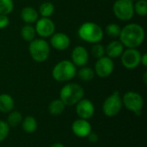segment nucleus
I'll list each match as a JSON object with an SVG mask.
<instances>
[{"label":"nucleus","mask_w":147,"mask_h":147,"mask_svg":"<svg viewBox=\"0 0 147 147\" xmlns=\"http://www.w3.org/2000/svg\"><path fill=\"white\" fill-rule=\"evenodd\" d=\"M21 18L27 24H32L39 19V12L34 7L26 6L21 11Z\"/></svg>","instance_id":"obj_17"},{"label":"nucleus","mask_w":147,"mask_h":147,"mask_svg":"<svg viewBox=\"0 0 147 147\" xmlns=\"http://www.w3.org/2000/svg\"><path fill=\"white\" fill-rule=\"evenodd\" d=\"M15 102L11 96L8 94L0 95V112L9 114L14 109Z\"/></svg>","instance_id":"obj_18"},{"label":"nucleus","mask_w":147,"mask_h":147,"mask_svg":"<svg viewBox=\"0 0 147 147\" xmlns=\"http://www.w3.org/2000/svg\"><path fill=\"white\" fill-rule=\"evenodd\" d=\"M28 51L35 62L41 63L46 61L50 55V45L44 39H34L29 42Z\"/></svg>","instance_id":"obj_5"},{"label":"nucleus","mask_w":147,"mask_h":147,"mask_svg":"<svg viewBox=\"0 0 147 147\" xmlns=\"http://www.w3.org/2000/svg\"><path fill=\"white\" fill-rule=\"evenodd\" d=\"M22 129L28 133V134H32L36 131L37 129V121L34 117L33 116H27L22 121Z\"/></svg>","instance_id":"obj_21"},{"label":"nucleus","mask_w":147,"mask_h":147,"mask_svg":"<svg viewBox=\"0 0 147 147\" xmlns=\"http://www.w3.org/2000/svg\"><path fill=\"white\" fill-rule=\"evenodd\" d=\"M22 121V115L19 111H11L7 117V123L9 127H15Z\"/></svg>","instance_id":"obj_23"},{"label":"nucleus","mask_w":147,"mask_h":147,"mask_svg":"<svg viewBox=\"0 0 147 147\" xmlns=\"http://www.w3.org/2000/svg\"><path fill=\"white\" fill-rule=\"evenodd\" d=\"M113 12L121 21H129L134 16V2L131 0H116L113 5Z\"/></svg>","instance_id":"obj_6"},{"label":"nucleus","mask_w":147,"mask_h":147,"mask_svg":"<svg viewBox=\"0 0 147 147\" xmlns=\"http://www.w3.org/2000/svg\"><path fill=\"white\" fill-rule=\"evenodd\" d=\"M9 126L4 121L0 120V142H3L9 135Z\"/></svg>","instance_id":"obj_29"},{"label":"nucleus","mask_w":147,"mask_h":147,"mask_svg":"<svg viewBox=\"0 0 147 147\" xmlns=\"http://www.w3.org/2000/svg\"><path fill=\"white\" fill-rule=\"evenodd\" d=\"M84 88L75 83H69L62 87L59 93V99L65 106H74L84 98Z\"/></svg>","instance_id":"obj_2"},{"label":"nucleus","mask_w":147,"mask_h":147,"mask_svg":"<svg viewBox=\"0 0 147 147\" xmlns=\"http://www.w3.org/2000/svg\"><path fill=\"white\" fill-rule=\"evenodd\" d=\"M77 74V66L71 60H61L57 63L52 71V76L55 81L68 82Z\"/></svg>","instance_id":"obj_4"},{"label":"nucleus","mask_w":147,"mask_h":147,"mask_svg":"<svg viewBox=\"0 0 147 147\" xmlns=\"http://www.w3.org/2000/svg\"><path fill=\"white\" fill-rule=\"evenodd\" d=\"M121 28L117 23H109L106 27V34L111 38H117L120 36Z\"/></svg>","instance_id":"obj_27"},{"label":"nucleus","mask_w":147,"mask_h":147,"mask_svg":"<svg viewBox=\"0 0 147 147\" xmlns=\"http://www.w3.org/2000/svg\"><path fill=\"white\" fill-rule=\"evenodd\" d=\"M131 1H133V2H134V1H138V0H131Z\"/></svg>","instance_id":"obj_35"},{"label":"nucleus","mask_w":147,"mask_h":147,"mask_svg":"<svg viewBox=\"0 0 147 147\" xmlns=\"http://www.w3.org/2000/svg\"><path fill=\"white\" fill-rule=\"evenodd\" d=\"M78 36L81 40L88 43H99L103 38V30L96 23L87 22L83 23L78 31Z\"/></svg>","instance_id":"obj_3"},{"label":"nucleus","mask_w":147,"mask_h":147,"mask_svg":"<svg viewBox=\"0 0 147 147\" xmlns=\"http://www.w3.org/2000/svg\"><path fill=\"white\" fill-rule=\"evenodd\" d=\"M71 130L77 137L86 138L92 131V127L88 120L79 118L72 123Z\"/></svg>","instance_id":"obj_14"},{"label":"nucleus","mask_w":147,"mask_h":147,"mask_svg":"<svg viewBox=\"0 0 147 147\" xmlns=\"http://www.w3.org/2000/svg\"><path fill=\"white\" fill-rule=\"evenodd\" d=\"M87 138H88V140H89V141H90V143H96V142L98 141V139H99L98 135H97L96 133L92 132V131L90 133V134L87 136Z\"/></svg>","instance_id":"obj_31"},{"label":"nucleus","mask_w":147,"mask_h":147,"mask_svg":"<svg viewBox=\"0 0 147 147\" xmlns=\"http://www.w3.org/2000/svg\"><path fill=\"white\" fill-rule=\"evenodd\" d=\"M91 54L96 59L105 56V47L100 43H95L91 47Z\"/></svg>","instance_id":"obj_28"},{"label":"nucleus","mask_w":147,"mask_h":147,"mask_svg":"<svg viewBox=\"0 0 147 147\" xmlns=\"http://www.w3.org/2000/svg\"><path fill=\"white\" fill-rule=\"evenodd\" d=\"M54 12V5L51 2H44L39 8V14L41 17H50Z\"/></svg>","instance_id":"obj_24"},{"label":"nucleus","mask_w":147,"mask_h":147,"mask_svg":"<svg viewBox=\"0 0 147 147\" xmlns=\"http://www.w3.org/2000/svg\"><path fill=\"white\" fill-rule=\"evenodd\" d=\"M140 64H142L143 66H147V54L144 53L141 54V58H140Z\"/></svg>","instance_id":"obj_32"},{"label":"nucleus","mask_w":147,"mask_h":147,"mask_svg":"<svg viewBox=\"0 0 147 147\" xmlns=\"http://www.w3.org/2000/svg\"><path fill=\"white\" fill-rule=\"evenodd\" d=\"M35 35H36L35 28L31 24H26L21 29V36L26 41L28 42L32 41L34 39H35Z\"/></svg>","instance_id":"obj_20"},{"label":"nucleus","mask_w":147,"mask_h":147,"mask_svg":"<svg viewBox=\"0 0 147 147\" xmlns=\"http://www.w3.org/2000/svg\"><path fill=\"white\" fill-rule=\"evenodd\" d=\"M123 107L121 97L118 91H115L109 96L102 104V111L106 116L114 117L117 115Z\"/></svg>","instance_id":"obj_7"},{"label":"nucleus","mask_w":147,"mask_h":147,"mask_svg":"<svg viewBox=\"0 0 147 147\" xmlns=\"http://www.w3.org/2000/svg\"><path fill=\"white\" fill-rule=\"evenodd\" d=\"M65 105L60 99L53 100L48 105V111L52 115H60L65 111Z\"/></svg>","instance_id":"obj_19"},{"label":"nucleus","mask_w":147,"mask_h":147,"mask_svg":"<svg viewBox=\"0 0 147 147\" xmlns=\"http://www.w3.org/2000/svg\"><path fill=\"white\" fill-rule=\"evenodd\" d=\"M124 51V46L120 40H113L110 41L106 48H105V54H107V57L110 59H116L121 57Z\"/></svg>","instance_id":"obj_16"},{"label":"nucleus","mask_w":147,"mask_h":147,"mask_svg":"<svg viewBox=\"0 0 147 147\" xmlns=\"http://www.w3.org/2000/svg\"><path fill=\"white\" fill-rule=\"evenodd\" d=\"M36 34L41 38L51 37L55 33V24L49 17H41L36 21Z\"/></svg>","instance_id":"obj_11"},{"label":"nucleus","mask_w":147,"mask_h":147,"mask_svg":"<svg viewBox=\"0 0 147 147\" xmlns=\"http://www.w3.org/2000/svg\"><path fill=\"white\" fill-rule=\"evenodd\" d=\"M134 13L140 16H146L147 15V1L146 0H138L134 5Z\"/></svg>","instance_id":"obj_25"},{"label":"nucleus","mask_w":147,"mask_h":147,"mask_svg":"<svg viewBox=\"0 0 147 147\" xmlns=\"http://www.w3.org/2000/svg\"><path fill=\"white\" fill-rule=\"evenodd\" d=\"M78 78L84 82L91 81L95 77V71L93 69L88 66H83L78 72Z\"/></svg>","instance_id":"obj_22"},{"label":"nucleus","mask_w":147,"mask_h":147,"mask_svg":"<svg viewBox=\"0 0 147 147\" xmlns=\"http://www.w3.org/2000/svg\"><path fill=\"white\" fill-rule=\"evenodd\" d=\"M71 62L75 66L83 67L85 66L89 61V53L86 48L83 46H77L71 52Z\"/></svg>","instance_id":"obj_13"},{"label":"nucleus","mask_w":147,"mask_h":147,"mask_svg":"<svg viewBox=\"0 0 147 147\" xmlns=\"http://www.w3.org/2000/svg\"><path fill=\"white\" fill-rule=\"evenodd\" d=\"M50 147H65L63 144H61V143H54V144H53L52 146Z\"/></svg>","instance_id":"obj_33"},{"label":"nucleus","mask_w":147,"mask_h":147,"mask_svg":"<svg viewBox=\"0 0 147 147\" xmlns=\"http://www.w3.org/2000/svg\"><path fill=\"white\" fill-rule=\"evenodd\" d=\"M9 24V19L7 15H0V29L5 28Z\"/></svg>","instance_id":"obj_30"},{"label":"nucleus","mask_w":147,"mask_h":147,"mask_svg":"<svg viewBox=\"0 0 147 147\" xmlns=\"http://www.w3.org/2000/svg\"><path fill=\"white\" fill-rule=\"evenodd\" d=\"M147 72H145V74H144V82H145V84H146L147 83Z\"/></svg>","instance_id":"obj_34"},{"label":"nucleus","mask_w":147,"mask_h":147,"mask_svg":"<svg viewBox=\"0 0 147 147\" xmlns=\"http://www.w3.org/2000/svg\"><path fill=\"white\" fill-rule=\"evenodd\" d=\"M141 53L136 48H127L124 50L121 55V59L123 66L128 70L137 68L140 64Z\"/></svg>","instance_id":"obj_8"},{"label":"nucleus","mask_w":147,"mask_h":147,"mask_svg":"<svg viewBox=\"0 0 147 147\" xmlns=\"http://www.w3.org/2000/svg\"><path fill=\"white\" fill-rule=\"evenodd\" d=\"M14 9L13 0H0V15H9Z\"/></svg>","instance_id":"obj_26"},{"label":"nucleus","mask_w":147,"mask_h":147,"mask_svg":"<svg viewBox=\"0 0 147 147\" xmlns=\"http://www.w3.org/2000/svg\"><path fill=\"white\" fill-rule=\"evenodd\" d=\"M119 37L124 47L137 48L145 40V30L138 23H128L121 28Z\"/></svg>","instance_id":"obj_1"},{"label":"nucleus","mask_w":147,"mask_h":147,"mask_svg":"<svg viewBox=\"0 0 147 147\" xmlns=\"http://www.w3.org/2000/svg\"><path fill=\"white\" fill-rule=\"evenodd\" d=\"M76 113L80 119L89 120L95 114V106L89 99L82 98L76 104Z\"/></svg>","instance_id":"obj_12"},{"label":"nucleus","mask_w":147,"mask_h":147,"mask_svg":"<svg viewBox=\"0 0 147 147\" xmlns=\"http://www.w3.org/2000/svg\"><path fill=\"white\" fill-rule=\"evenodd\" d=\"M50 43L54 49L58 51H64L70 47L71 41L69 36L66 34L59 32V33H54L51 36Z\"/></svg>","instance_id":"obj_15"},{"label":"nucleus","mask_w":147,"mask_h":147,"mask_svg":"<svg viewBox=\"0 0 147 147\" xmlns=\"http://www.w3.org/2000/svg\"><path fill=\"white\" fill-rule=\"evenodd\" d=\"M115 69V64L113 62V59L103 56L100 59H97V61L95 65V74H96L98 77L102 78H105L109 77Z\"/></svg>","instance_id":"obj_10"},{"label":"nucleus","mask_w":147,"mask_h":147,"mask_svg":"<svg viewBox=\"0 0 147 147\" xmlns=\"http://www.w3.org/2000/svg\"><path fill=\"white\" fill-rule=\"evenodd\" d=\"M122 104L128 110L135 113L136 111L142 110L144 107V99L140 94L134 91L127 92L121 98Z\"/></svg>","instance_id":"obj_9"}]
</instances>
